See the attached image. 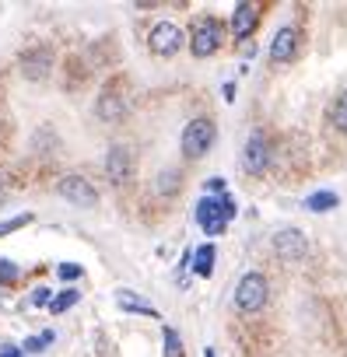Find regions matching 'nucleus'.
Wrapping results in <instances>:
<instances>
[{
    "label": "nucleus",
    "instance_id": "nucleus-16",
    "mask_svg": "<svg viewBox=\"0 0 347 357\" xmlns=\"http://www.w3.org/2000/svg\"><path fill=\"white\" fill-rule=\"evenodd\" d=\"M193 273H197V277H211V273H214V245H211V242L193 252Z\"/></svg>",
    "mask_w": 347,
    "mask_h": 357
},
{
    "label": "nucleus",
    "instance_id": "nucleus-23",
    "mask_svg": "<svg viewBox=\"0 0 347 357\" xmlns=\"http://www.w3.org/2000/svg\"><path fill=\"white\" fill-rule=\"evenodd\" d=\"M158 193H161V197H172V193H176V172H161Z\"/></svg>",
    "mask_w": 347,
    "mask_h": 357
},
{
    "label": "nucleus",
    "instance_id": "nucleus-5",
    "mask_svg": "<svg viewBox=\"0 0 347 357\" xmlns=\"http://www.w3.org/2000/svg\"><path fill=\"white\" fill-rule=\"evenodd\" d=\"M183 43H186V32H183L179 25H172V22H158V25L151 29V36H147V46H151L154 56H172V53H179Z\"/></svg>",
    "mask_w": 347,
    "mask_h": 357
},
{
    "label": "nucleus",
    "instance_id": "nucleus-14",
    "mask_svg": "<svg viewBox=\"0 0 347 357\" xmlns=\"http://www.w3.org/2000/svg\"><path fill=\"white\" fill-rule=\"evenodd\" d=\"M116 305H119L123 312H140V315L158 319V308H154L151 301H144L140 294H133V291H119V294H116Z\"/></svg>",
    "mask_w": 347,
    "mask_h": 357
},
{
    "label": "nucleus",
    "instance_id": "nucleus-20",
    "mask_svg": "<svg viewBox=\"0 0 347 357\" xmlns=\"http://www.w3.org/2000/svg\"><path fill=\"white\" fill-rule=\"evenodd\" d=\"M50 343H53V333L46 329V333H39V336H29L22 350H25V354H39V350H46Z\"/></svg>",
    "mask_w": 347,
    "mask_h": 357
},
{
    "label": "nucleus",
    "instance_id": "nucleus-8",
    "mask_svg": "<svg viewBox=\"0 0 347 357\" xmlns=\"http://www.w3.org/2000/svg\"><path fill=\"white\" fill-rule=\"evenodd\" d=\"M242 165H246V172H253V175H263V172H267V165H270V140L263 137V130H256V133L249 137L246 154H242Z\"/></svg>",
    "mask_w": 347,
    "mask_h": 357
},
{
    "label": "nucleus",
    "instance_id": "nucleus-30",
    "mask_svg": "<svg viewBox=\"0 0 347 357\" xmlns=\"http://www.w3.org/2000/svg\"><path fill=\"white\" fill-rule=\"evenodd\" d=\"M4 197H8V193H4V190H0V204H4Z\"/></svg>",
    "mask_w": 347,
    "mask_h": 357
},
{
    "label": "nucleus",
    "instance_id": "nucleus-22",
    "mask_svg": "<svg viewBox=\"0 0 347 357\" xmlns=\"http://www.w3.org/2000/svg\"><path fill=\"white\" fill-rule=\"evenodd\" d=\"M18 280V266L11 259H0V284H15Z\"/></svg>",
    "mask_w": 347,
    "mask_h": 357
},
{
    "label": "nucleus",
    "instance_id": "nucleus-19",
    "mask_svg": "<svg viewBox=\"0 0 347 357\" xmlns=\"http://www.w3.org/2000/svg\"><path fill=\"white\" fill-rule=\"evenodd\" d=\"M165 357H183V340L172 326H165Z\"/></svg>",
    "mask_w": 347,
    "mask_h": 357
},
{
    "label": "nucleus",
    "instance_id": "nucleus-9",
    "mask_svg": "<svg viewBox=\"0 0 347 357\" xmlns=\"http://www.w3.org/2000/svg\"><path fill=\"white\" fill-rule=\"evenodd\" d=\"M274 252H277V259H284V263H298V259L305 256V235H302L298 228H281V231L274 235Z\"/></svg>",
    "mask_w": 347,
    "mask_h": 357
},
{
    "label": "nucleus",
    "instance_id": "nucleus-1",
    "mask_svg": "<svg viewBox=\"0 0 347 357\" xmlns=\"http://www.w3.org/2000/svg\"><path fill=\"white\" fill-rule=\"evenodd\" d=\"M267 298H270V284H267V277L263 273H246L242 280H239V287H235V305L242 308V312H260L263 305H267Z\"/></svg>",
    "mask_w": 347,
    "mask_h": 357
},
{
    "label": "nucleus",
    "instance_id": "nucleus-17",
    "mask_svg": "<svg viewBox=\"0 0 347 357\" xmlns=\"http://www.w3.org/2000/svg\"><path fill=\"white\" fill-rule=\"evenodd\" d=\"M77 301H81V291H74V287H67V291H60V294L53 298V305H50V312H53V315H64V312H67V308H74Z\"/></svg>",
    "mask_w": 347,
    "mask_h": 357
},
{
    "label": "nucleus",
    "instance_id": "nucleus-28",
    "mask_svg": "<svg viewBox=\"0 0 347 357\" xmlns=\"http://www.w3.org/2000/svg\"><path fill=\"white\" fill-rule=\"evenodd\" d=\"M225 98H228V102H235V84H232V81L225 84Z\"/></svg>",
    "mask_w": 347,
    "mask_h": 357
},
{
    "label": "nucleus",
    "instance_id": "nucleus-26",
    "mask_svg": "<svg viewBox=\"0 0 347 357\" xmlns=\"http://www.w3.org/2000/svg\"><path fill=\"white\" fill-rule=\"evenodd\" d=\"M225 186H228V183H225V178H221V175H214V178H207V190H211L214 197H225Z\"/></svg>",
    "mask_w": 347,
    "mask_h": 357
},
{
    "label": "nucleus",
    "instance_id": "nucleus-21",
    "mask_svg": "<svg viewBox=\"0 0 347 357\" xmlns=\"http://www.w3.org/2000/svg\"><path fill=\"white\" fill-rule=\"evenodd\" d=\"M25 225H32V214H18V218H11V221H0V235H11V231H18V228H25Z\"/></svg>",
    "mask_w": 347,
    "mask_h": 357
},
{
    "label": "nucleus",
    "instance_id": "nucleus-6",
    "mask_svg": "<svg viewBox=\"0 0 347 357\" xmlns=\"http://www.w3.org/2000/svg\"><path fill=\"white\" fill-rule=\"evenodd\" d=\"M57 193L64 200L77 204V207H95L98 204V193H95V186L88 183L84 175H64L60 183H57Z\"/></svg>",
    "mask_w": 347,
    "mask_h": 357
},
{
    "label": "nucleus",
    "instance_id": "nucleus-18",
    "mask_svg": "<svg viewBox=\"0 0 347 357\" xmlns=\"http://www.w3.org/2000/svg\"><path fill=\"white\" fill-rule=\"evenodd\" d=\"M330 123H333L337 130H347V91H340V95L333 98V105H330Z\"/></svg>",
    "mask_w": 347,
    "mask_h": 357
},
{
    "label": "nucleus",
    "instance_id": "nucleus-15",
    "mask_svg": "<svg viewBox=\"0 0 347 357\" xmlns=\"http://www.w3.org/2000/svg\"><path fill=\"white\" fill-rule=\"evenodd\" d=\"M340 204V197L337 193H330V190H319V193H312V197H305V211H312V214H323V211H333Z\"/></svg>",
    "mask_w": 347,
    "mask_h": 357
},
{
    "label": "nucleus",
    "instance_id": "nucleus-25",
    "mask_svg": "<svg viewBox=\"0 0 347 357\" xmlns=\"http://www.w3.org/2000/svg\"><path fill=\"white\" fill-rule=\"evenodd\" d=\"M57 273H60V280H77V277H81V266H77V263H60Z\"/></svg>",
    "mask_w": 347,
    "mask_h": 357
},
{
    "label": "nucleus",
    "instance_id": "nucleus-7",
    "mask_svg": "<svg viewBox=\"0 0 347 357\" xmlns=\"http://www.w3.org/2000/svg\"><path fill=\"white\" fill-rule=\"evenodd\" d=\"M105 175H109V183H116V186H123V183H130V175H133V154H130V147H109V154H105Z\"/></svg>",
    "mask_w": 347,
    "mask_h": 357
},
{
    "label": "nucleus",
    "instance_id": "nucleus-27",
    "mask_svg": "<svg viewBox=\"0 0 347 357\" xmlns=\"http://www.w3.org/2000/svg\"><path fill=\"white\" fill-rule=\"evenodd\" d=\"M0 357H25V350L15 343H0Z\"/></svg>",
    "mask_w": 347,
    "mask_h": 357
},
{
    "label": "nucleus",
    "instance_id": "nucleus-24",
    "mask_svg": "<svg viewBox=\"0 0 347 357\" xmlns=\"http://www.w3.org/2000/svg\"><path fill=\"white\" fill-rule=\"evenodd\" d=\"M32 305H36V308H50V305H53V291H50V287H36V291H32Z\"/></svg>",
    "mask_w": 347,
    "mask_h": 357
},
{
    "label": "nucleus",
    "instance_id": "nucleus-4",
    "mask_svg": "<svg viewBox=\"0 0 347 357\" xmlns=\"http://www.w3.org/2000/svg\"><path fill=\"white\" fill-rule=\"evenodd\" d=\"M197 225L204 228V235H225L228 228V207H225V197H204L197 204Z\"/></svg>",
    "mask_w": 347,
    "mask_h": 357
},
{
    "label": "nucleus",
    "instance_id": "nucleus-3",
    "mask_svg": "<svg viewBox=\"0 0 347 357\" xmlns=\"http://www.w3.org/2000/svg\"><path fill=\"white\" fill-rule=\"evenodd\" d=\"M214 137H218V130H214V123L211 119H193L186 130H183V154L193 161V158H204L207 151H211V144H214Z\"/></svg>",
    "mask_w": 347,
    "mask_h": 357
},
{
    "label": "nucleus",
    "instance_id": "nucleus-13",
    "mask_svg": "<svg viewBox=\"0 0 347 357\" xmlns=\"http://www.w3.org/2000/svg\"><path fill=\"white\" fill-rule=\"evenodd\" d=\"M95 112H98V119L116 123V119L126 116V98H123L116 88H105V91L98 95V102H95Z\"/></svg>",
    "mask_w": 347,
    "mask_h": 357
},
{
    "label": "nucleus",
    "instance_id": "nucleus-11",
    "mask_svg": "<svg viewBox=\"0 0 347 357\" xmlns=\"http://www.w3.org/2000/svg\"><path fill=\"white\" fill-rule=\"evenodd\" d=\"M298 39H302V32H298L295 25H284V29L274 36V43H270V60H274V63H291L295 53H298Z\"/></svg>",
    "mask_w": 347,
    "mask_h": 357
},
{
    "label": "nucleus",
    "instance_id": "nucleus-10",
    "mask_svg": "<svg viewBox=\"0 0 347 357\" xmlns=\"http://www.w3.org/2000/svg\"><path fill=\"white\" fill-rule=\"evenodd\" d=\"M50 70H53V53L46 46H36V50L22 53V74L29 81H43V77H50Z\"/></svg>",
    "mask_w": 347,
    "mask_h": 357
},
{
    "label": "nucleus",
    "instance_id": "nucleus-12",
    "mask_svg": "<svg viewBox=\"0 0 347 357\" xmlns=\"http://www.w3.org/2000/svg\"><path fill=\"white\" fill-rule=\"evenodd\" d=\"M256 25H260V8L249 4V0L235 4V11H232V36L235 39H249L256 32Z\"/></svg>",
    "mask_w": 347,
    "mask_h": 357
},
{
    "label": "nucleus",
    "instance_id": "nucleus-2",
    "mask_svg": "<svg viewBox=\"0 0 347 357\" xmlns=\"http://www.w3.org/2000/svg\"><path fill=\"white\" fill-rule=\"evenodd\" d=\"M221 39H225L221 22H218V18H200V22L193 25V36H190V53L204 60V56H211V53L221 50Z\"/></svg>",
    "mask_w": 347,
    "mask_h": 357
},
{
    "label": "nucleus",
    "instance_id": "nucleus-29",
    "mask_svg": "<svg viewBox=\"0 0 347 357\" xmlns=\"http://www.w3.org/2000/svg\"><path fill=\"white\" fill-rule=\"evenodd\" d=\"M204 357H218V354H214V347H207V350H204Z\"/></svg>",
    "mask_w": 347,
    "mask_h": 357
}]
</instances>
